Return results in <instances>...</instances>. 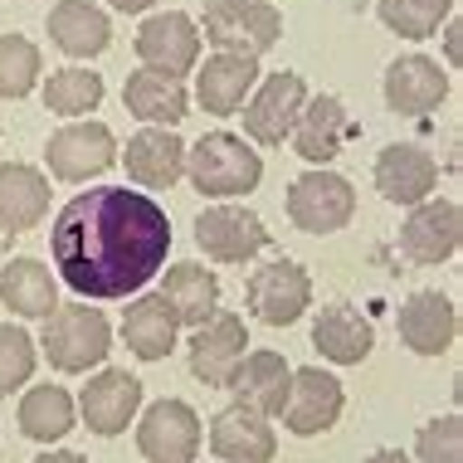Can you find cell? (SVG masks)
<instances>
[{"mask_svg": "<svg viewBox=\"0 0 463 463\" xmlns=\"http://www.w3.org/2000/svg\"><path fill=\"white\" fill-rule=\"evenodd\" d=\"M200 439H205V430L185 400H156L137 420V449L146 463H195Z\"/></svg>", "mask_w": 463, "mask_h": 463, "instance_id": "8", "label": "cell"}, {"mask_svg": "<svg viewBox=\"0 0 463 463\" xmlns=\"http://www.w3.org/2000/svg\"><path fill=\"white\" fill-rule=\"evenodd\" d=\"M40 49L24 34H0V98H24L40 83Z\"/></svg>", "mask_w": 463, "mask_h": 463, "instance_id": "34", "label": "cell"}, {"mask_svg": "<svg viewBox=\"0 0 463 463\" xmlns=\"http://www.w3.org/2000/svg\"><path fill=\"white\" fill-rule=\"evenodd\" d=\"M34 361H40L34 336L24 327H15V322H0V395L20 391L34 375Z\"/></svg>", "mask_w": 463, "mask_h": 463, "instance_id": "35", "label": "cell"}, {"mask_svg": "<svg viewBox=\"0 0 463 463\" xmlns=\"http://www.w3.org/2000/svg\"><path fill=\"white\" fill-rule=\"evenodd\" d=\"M375 15L400 40H430L454 15V0H375Z\"/></svg>", "mask_w": 463, "mask_h": 463, "instance_id": "32", "label": "cell"}, {"mask_svg": "<svg viewBox=\"0 0 463 463\" xmlns=\"http://www.w3.org/2000/svg\"><path fill=\"white\" fill-rule=\"evenodd\" d=\"M137 59L146 69L166 73V79H185L200 59V30L185 10H166V15L142 20L137 30Z\"/></svg>", "mask_w": 463, "mask_h": 463, "instance_id": "14", "label": "cell"}, {"mask_svg": "<svg viewBox=\"0 0 463 463\" xmlns=\"http://www.w3.org/2000/svg\"><path fill=\"white\" fill-rule=\"evenodd\" d=\"M385 108L400 112V118H424L449 98V73L424 54H405L385 69Z\"/></svg>", "mask_w": 463, "mask_h": 463, "instance_id": "21", "label": "cell"}, {"mask_svg": "<svg viewBox=\"0 0 463 463\" xmlns=\"http://www.w3.org/2000/svg\"><path fill=\"white\" fill-rule=\"evenodd\" d=\"M176 317L166 312L156 293H142L137 303H128L122 312V342H128V352L137 361H166L176 352Z\"/></svg>", "mask_w": 463, "mask_h": 463, "instance_id": "30", "label": "cell"}, {"mask_svg": "<svg viewBox=\"0 0 463 463\" xmlns=\"http://www.w3.org/2000/svg\"><path fill=\"white\" fill-rule=\"evenodd\" d=\"M15 420H20L24 439L59 444V439H69V430L79 424V405H73V395L64 385H34V391H24Z\"/></svg>", "mask_w": 463, "mask_h": 463, "instance_id": "31", "label": "cell"}, {"mask_svg": "<svg viewBox=\"0 0 463 463\" xmlns=\"http://www.w3.org/2000/svg\"><path fill=\"white\" fill-rule=\"evenodd\" d=\"M375 185H381V195L391 200V205L415 210L420 200H430L434 185H439V161L415 142H395L375 156Z\"/></svg>", "mask_w": 463, "mask_h": 463, "instance_id": "18", "label": "cell"}, {"mask_svg": "<svg viewBox=\"0 0 463 463\" xmlns=\"http://www.w3.org/2000/svg\"><path fill=\"white\" fill-rule=\"evenodd\" d=\"M210 454L220 463H273L279 458V434L264 415L230 405L210 420Z\"/></svg>", "mask_w": 463, "mask_h": 463, "instance_id": "20", "label": "cell"}, {"mask_svg": "<svg viewBox=\"0 0 463 463\" xmlns=\"http://www.w3.org/2000/svg\"><path fill=\"white\" fill-rule=\"evenodd\" d=\"M54 269L89 303L142 293L171 254V220L146 191L93 185L73 195L49 230Z\"/></svg>", "mask_w": 463, "mask_h": 463, "instance_id": "1", "label": "cell"}, {"mask_svg": "<svg viewBox=\"0 0 463 463\" xmlns=\"http://www.w3.org/2000/svg\"><path fill=\"white\" fill-rule=\"evenodd\" d=\"M463 244V210L454 200H420L410 210V220L400 224V249H405L410 264L439 269L458 254Z\"/></svg>", "mask_w": 463, "mask_h": 463, "instance_id": "9", "label": "cell"}, {"mask_svg": "<svg viewBox=\"0 0 463 463\" xmlns=\"http://www.w3.org/2000/svg\"><path fill=\"white\" fill-rule=\"evenodd\" d=\"M122 103H128L132 118H142L146 128H176V122L191 112V98H185L181 79H166L156 69H137L122 83Z\"/></svg>", "mask_w": 463, "mask_h": 463, "instance_id": "27", "label": "cell"}, {"mask_svg": "<svg viewBox=\"0 0 463 463\" xmlns=\"http://www.w3.org/2000/svg\"><path fill=\"white\" fill-rule=\"evenodd\" d=\"M156 298L176 317V327H200L220 312V279L205 264H171Z\"/></svg>", "mask_w": 463, "mask_h": 463, "instance_id": "26", "label": "cell"}, {"mask_svg": "<svg viewBox=\"0 0 463 463\" xmlns=\"http://www.w3.org/2000/svg\"><path fill=\"white\" fill-rule=\"evenodd\" d=\"M259 83V59H240V54H210L205 69L195 73V103L215 118L244 108V98Z\"/></svg>", "mask_w": 463, "mask_h": 463, "instance_id": "24", "label": "cell"}, {"mask_svg": "<svg viewBox=\"0 0 463 463\" xmlns=\"http://www.w3.org/2000/svg\"><path fill=\"white\" fill-rule=\"evenodd\" d=\"M307 108V83L298 73H269L254 89V98L240 108L244 112V137L259 146H283L293 137L298 118Z\"/></svg>", "mask_w": 463, "mask_h": 463, "instance_id": "7", "label": "cell"}, {"mask_svg": "<svg viewBox=\"0 0 463 463\" xmlns=\"http://www.w3.org/2000/svg\"><path fill=\"white\" fill-rule=\"evenodd\" d=\"M444 49H449V69L463 64V20H444Z\"/></svg>", "mask_w": 463, "mask_h": 463, "instance_id": "37", "label": "cell"}, {"mask_svg": "<svg viewBox=\"0 0 463 463\" xmlns=\"http://www.w3.org/2000/svg\"><path fill=\"white\" fill-rule=\"evenodd\" d=\"M185 176L200 195L210 200H234V195H249L259 191L264 181V161L259 152L234 132H210L200 137L195 146H185Z\"/></svg>", "mask_w": 463, "mask_h": 463, "instance_id": "3", "label": "cell"}, {"mask_svg": "<svg viewBox=\"0 0 463 463\" xmlns=\"http://www.w3.org/2000/svg\"><path fill=\"white\" fill-rule=\"evenodd\" d=\"M103 103V79L93 69H59L44 83V108L59 118H89Z\"/></svg>", "mask_w": 463, "mask_h": 463, "instance_id": "33", "label": "cell"}, {"mask_svg": "<svg viewBox=\"0 0 463 463\" xmlns=\"http://www.w3.org/2000/svg\"><path fill=\"white\" fill-rule=\"evenodd\" d=\"M244 342L249 332L240 312H215L210 322H200L191 332V375L200 385H210V391H224L234 366L244 361Z\"/></svg>", "mask_w": 463, "mask_h": 463, "instance_id": "15", "label": "cell"}, {"mask_svg": "<svg viewBox=\"0 0 463 463\" xmlns=\"http://www.w3.org/2000/svg\"><path fill=\"white\" fill-rule=\"evenodd\" d=\"M395 327H400V342H405L415 356H444L449 346H454V336H458V312L444 293L420 288V293H410L405 303H400Z\"/></svg>", "mask_w": 463, "mask_h": 463, "instance_id": "17", "label": "cell"}, {"mask_svg": "<svg viewBox=\"0 0 463 463\" xmlns=\"http://www.w3.org/2000/svg\"><path fill=\"white\" fill-rule=\"evenodd\" d=\"M49 176L24 161L0 166V234H24L49 215Z\"/></svg>", "mask_w": 463, "mask_h": 463, "instance_id": "25", "label": "cell"}, {"mask_svg": "<svg viewBox=\"0 0 463 463\" xmlns=\"http://www.w3.org/2000/svg\"><path fill=\"white\" fill-rule=\"evenodd\" d=\"M44 161H49V176L59 181H89V176H103V171L118 161V137H112L103 122H69L49 137L44 146Z\"/></svg>", "mask_w": 463, "mask_h": 463, "instance_id": "12", "label": "cell"}, {"mask_svg": "<svg viewBox=\"0 0 463 463\" xmlns=\"http://www.w3.org/2000/svg\"><path fill=\"white\" fill-rule=\"evenodd\" d=\"M112 10H122V15H142V10H152L156 0H108Z\"/></svg>", "mask_w": 463, "mask_h": 463, "instance_id": "38", "label": "cell"}, {"mask_svg": "<svg viewBox=\"0 0 463 463\" xmlns=\"http://www.w3.org/2000/svg\"><path fill=\"white\" fill-rule=\"evenodd\" d=\"M40 352L49 356V366L64 375H89L93 366H103L112 352V322L89 303H59L44 317L40 332Z\"/></svg>", "mask_w": 463, "mask_h": 463, "instance_id": "2", "label": "cell"}, {"mask_svg": "<svg viewBox=\"0 0 463 463\" xmlns=\"http://www.w3.org/2000/svg\"><path fill=\"white\" fill-rule=\"evenodd\" d=\"M244 303L259 322H269V327H293V322L312 307V279H307L303 264H293V259L283 254V259L259 264L249 273Z\"/></svg>", "mask_w": 463, "mask_h": 463, "instance_id": "6", "label": "cell"}, {"mask_svg": "<svg viewBox=\"0 0 463 463\" xmlns=\"http://www.w3.org/2000/svg\"><path fill=\"white\" fill-rule=\"evenodd\" d=\"M49 40L64 49L69 59H93L112 44V24L89 0H59L49 10Z\"/></svg>", "mask_w": 463, "mask_h": 463, "instance_id": "29", "label": "cell"}, {"mask_svg": "<svg viewBox=\"0 0 463 463\" xmlns=\"http://www.w3.org/2000/svg\"><path fill=\"white\" fill-rule=\"evenodd\" d=\"M288 385H293V366L279 352H244L224 391H234V405L254 410L264 420H279L288 405Z\"/></svg>", "mask_w": 463, "mask_h": 463, "instance_id": "19", "label": "cell"}, {"mask_svg": "<svg viewBox=\"0 0 463 463\" xmlns=\"http://www.w3.org/2000/svg\"><path fill=\"white\" fill-rule=\"evenodd\" d=\"M342 381L322 366H303L293 371V385H288V405H283V430L298 434V439H312V434H327L336 420H342Z\"/></svg>", "mask_w": 463, "mask_h": 463, "instance_id": "10", "label": "cell"}, {"mask_svg": "<svg viewBox=\"0 0 463 463\" xmlns=\"http://www.w3.org/2000/svg\"><path fill=\"white\" fill-rule=\"evenodd\" d=\"M34 463H89V458L73 454V449H59V454H44V458H34Z\"/></svg>", "mask_w": 463, "mask_h": 463, "instance_id": "39", "label": "cell"}, {"mask_svg": "<svg viewBox=\"0 0 463 463\" xmlns=\"http://www.w3.org/2000/svg\"><path fill=\"white\" fill-rule=\"evenodd\" d=\"M0 303H5L15 317L44 322L49 312L59 307V279L49 273V264L40 259H10L0 269Z\"/></svg>", "mask_w": 463, "mask_h": 463, "instance_id": "28", "label": "cell"}, {"mask_svg": "<svg viewBox=\"0 0 463 463\" xmlns=\"http://www.w3.org/2000/svg\"><path fill=\"white\" fill-rule=\"evenodd\" d=\"M361 128L352 122V112H346V103L336 93H317L307 98L303 118H298L293 128V152L307 161V166H327V161L342 152L346 142H352Z\"/></svg>", "mask_w": 463, "mask_h": 463, "instance_id": "16", "label": "cell"}, {"mask_svg": "<svg viewBox=\"0 0 463 463\" xmlns=\"http://www.w3.org/2000/svg\"><path fill=\"white\" fill-rule=\"evenodd\" d=\"M137 410H142V381L122 366H103L79 395L83 424H89L93 434H103V439H118V434L137 420Z\"/></svg>", "mask_w": 463, "mask_h": 463, "instance_id": "13", "label": "cell"}, {"mask_svg": "<svg viewBox=\"0 0 463 463\" xmlns=\"http://www.w3.org/2000/svg\"><path fill=\"white\" fill-rule=\"evenodd\" d=\"M352 215H356V185L327 166H312L288 185V220L303 234H336L352 224Z\"/></svg>", "mask_w": 463, "mask_h": 463, "instance_id": "5", "label": "cell"}, {"mask_svg": "<svg viewBox=\"0 0 463 463\" xmlns=\"http://www.w3.org/2000/svg\"><path fill=\"white\" fill-rule=\"evenodd\" d=\"M366 463H410V458L400 454V449H375V454H371Z\"/></svg>", "mask_w": 463, "mask_h": 463, "instance_id": "40", "label": "cell"}, {"mask_svg": "<svg viewBox=\"0 0 463 463\" xmlns=\"http://www.w3.org/2000/svg\"><path fill=\"white\" fill-rule=\"evenodd\" d=\"M312 346L332 361V366H361L375 346L371 317L352 303H327L312 322Z\"/></svg>", "mask_w": 463, "mask_h": 463, "instance_id": "23", "label": "cell"}, {"mask_svg": "<svg viewBox=\"0 0 463 463\" xmlns=\"http://www.w3.org/2000/svg\"><path fill=\"white\" fill-rule=\"evenodd\" d=\"M195 244L205 249V259H215V264H249L259 249L273 244V234L254 210L215 205V210H205V215H195Z\"/></svg>", "mask_w": 463, "mask_h": 463, "instance_id": "11", "label": "cell"}, {"mask_svg": "<svg viewBox=\"0 0 463 463\" xmlns=\"http://www.w3.org/2000/svg\"><path fill=\"white\" fill-rule=\"evenodd\" d=\"M122 166L137 185L146 191H171L185 176V142L166 128H142L137 137H128V152H122Z\"/></svg>", "mask_w": 463, "mask_h": 463, "instance_id": "22", "label": "cell"}, {"mask_svg": "<svg viewBox=\"0 0 463 463\" xmlns=\"http://www.w3.org/2000/svg\"><path fill=\"white\" fill-rule=\"evenodd\" d=\"M415 458L420 463H463V420L458 415H434L415 434Z\"/></svg>", "mask_w": 463, "mask_h": 463, "instance_id": "36", "label": "cell"}, {"mask_svg": "<svg viewBox=\"0 0 463 463\" xmlns=\"http://www.w3.org/2000/svg\"><path fill=\"white\" fill-rule=\"evenodd\" d=\"M205 40L215 54L259 59L283 40V10L269 0H205Z\"/></svg>", "mask_w": 463, "mask_h": 463, "instance_id": "4", "label": "cell"}]
</instances>
